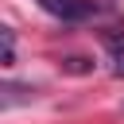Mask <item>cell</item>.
<instances>
[{"label":"cell","mask_w":124,"mask_h":124,"mask_svg":"<svg viewBox=\"0 0 124 124\" xmlns=\"http://www.w3.org/2000/svg\"><path fill=\"white\" fill-rule=\"evenodd\" d=\"M43 12H50L54 19L62 23H78V19H89L101 12V0H39Z\"/></svg>","instance_id":"cell-1"},{"label":"cell","mask_w":124,"mask_h":124,"mask_svg":"<svg viewBox=\"0 0 124 124\" xmlns=\"http://www.w3.org/2000/svg\"><path fill=\"white\" fill-rule=\"evenodd\" d=\"M108 54H112V74L124 78V35H108Z\"/></svg>","instance_id":"cell-2"},{"label":"cell","mask_w":124,"mask_h":124,"mask_svg":"<svg viewBox=\"0 0 124 124\" xmlns=\"http://www.w3.org/2000/svg\"><path fill=\"white\" fill-rule=\"evenodd\" d=\"M16 62V35L4 27V66H12Z\"/></svg>","instance_id":"cell-3"}]
</instances>
